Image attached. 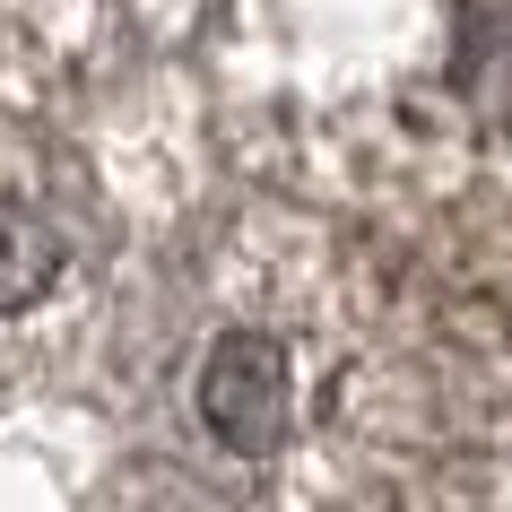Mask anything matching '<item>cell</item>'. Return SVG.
<instances>
[{
    "instance_id": "3",
    "label": "cell",
    "mask_w": 512,
    "mask_h": 512,
    "mask_svg": "<svg viewBox=\"0 0 512 512\" xmlns=\"http://www.w3.org/2000/svg\"><path fill=\"white\" fill-rule=\"evenodd\" d=\"M452 87H460L478 113L512 122V9H460V61H452Z\"/></svg>"
},
{
    "instance_id": "1",
    "label": "cell",
    "mask_w": 512,
    "mask_h": 512,
    "mask_svg": "<svg viewBox=\"0 0 512 512\" xmlns=\"http://www.w3.org/2000/svg\"><path fill=\"white\" fill-rule=\"evenodd\" d=\"M191 400H200V426L235 460H278L296 434V356L270 330H217Z\"/></svg>"
},
{
    "instance_id": "2",
    "label": "cell",
    "mask_w": 512,
    "mask_h": 512,
    "mask_svg": "<svg viewBox=\"0 0 512 512\" xmlns=\"http://www.w3.org/2000/svg\"><path fill=\"white\" fill-rule=\"evenodd\" d=\"M61 261H70V243H61V226L35 200H18V191H0V313H27V304L53 296Z\"/></svg>"
}]
</instances>
